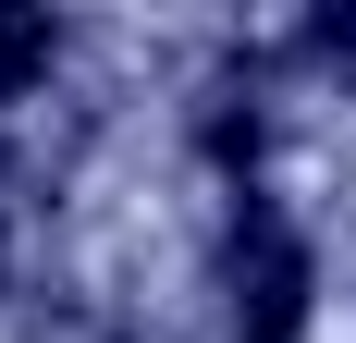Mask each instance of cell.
Here are the masks:
<instances>
[{
  "label": "cell",
  "mask_w": 356,
  "mask_h": 343,
  "mask_svg": "<svg viewBox=\"0 0 356 343\" xmlns=\"http://www.w3.org/2000/svg\"><path fill=\"white\" fill-rule=\"evenodd\" d=\"M307 294H320V270H307L295 221L246 196L221 221V319H234V343H295L307 331Z\"/></svg>",
  "instance_id": "1"
},
{
  "label": "cell",
  "mask_w": 356,
  "mask_h": 343,
  "mask_svg": "<svg viewBox=\"0 0 356 343\" xmlns=\"http://www.w3.org/2000/svg\"><path fill=\"white\" fill-rule=\"evenodd\" d=\"M197 147L234 160V172L258 160V86H246V74H209V99H197Z\"/></svg>",
  "instance_id": "2"
},
{
  "label": "cell",
  "mask_w": 356,
  "mask_h": 343,
  "mask_svg": "<svg viewBox=\"0 0 356 343\" xmlns=\"http://www.w3.org/2000/svg\"><path fill=\"white\" fill-rule=\"evenodd\" d=\"M49 62H62V25H49V12H25V0H0V99H25Z\"/></svg>",
  "instance_id": "3"
},
{
  "label": "cell",
  "mask_w": 356,
  "mask_h": 343,
  "mask_svg": "<svg viewBox=\"0 0 356 343\" xmlns=\"http://www.w3.org/2000/svg\"><path fill=\"white\" fill-rule=\"evenodd\" d=\"M13 233H25V184H13V160H0V270H13Z\"/></svg>",
  "instance_id": "4"
}]
</instances>
